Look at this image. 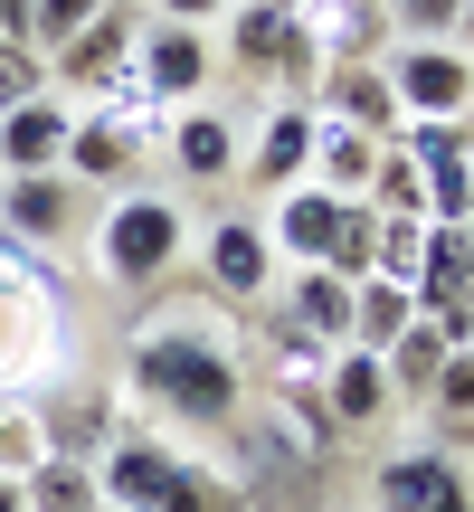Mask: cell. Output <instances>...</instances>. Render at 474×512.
Segmentation results:
<instances>
[{"mask_svg": "<svg viewBox=\"0 0 474 512\" xmlns=\"http://www.w3.org/2000/svg\"><path fill=\"white\" fill-rule=\"evenodd\" d=\"M370 247H380V219H370V200H351V209H342V238H332L323 266L342 275V285H361V275H370Z\"/></svg>", "mask_w": 474, "mask_h": 512, "instance_id": "30", "label": "cell"}, {"mask_svg": "<svg viewBox=\"0 0 474 512\" xmlns=\"http://www.w3.org/2000/svg\"><path fill=\"white\" fill-rule=\"evenodd\" d=\"M29 95H48V57H38V48H19V38H0V114H10V105H29Z\"/></svg>", "mask_w": 474, "mask_h": 512, "instance_id": "31", "label": "cell"}, {"mask_svg": "<svg viewBox=\"0 0 474 512\" xmlns=\"http://www.w3.org/2000/svg\"><path fill=\"white\" fill-rule=\"evenodd\" d=\"M29 19H38V57H48V48H67L86 19H105V0H29Z\"/></svg>", "mask_w": 474, "mask_h": 512, "instance_id": "33", "label": "cell"}, {"mask_svg": "<svg viewBox=\"0 0 474 512\" xmlns=\"http://www.w3.org/2000/svg\"><path fill=\"white\" fill-rule=\"evenodd\" d=\"M29 418H38V446H48V456H76V465H95L114 437H124V399H105V389H95V399L29 408Z\"/></svg>", "mask_w": 474, "mask_h": 512, "instance_id": "19", "label": "cell"}, {"mask_svg": "<svg viewBox=\"0 0 474 512\" xmlns=\"http://www.w3.org/2000/svg\"><path fill=\"white\" fill-rule=\"evenodd\" d=\"M285 332L342 351V342H351V285H342L332 266H294V275H285Z\"/></svg>", "mask_w": 474, "mask_h": 512, "instance_id": "20", "label": "cell"}, {"mask_svg": "<svg viewBox=\"0 0 474 512\" xmlns=\"http://www.w3.org/2000/svg\"><path fill=\"white\" fill-rule=\"evenodd\" d=\"M370 171H380V143L351 124H332V114H313V190H332V200H370Z\"/></svg>", "mask_w": 474, "mask_h": 512, "instance_id": "22", "label": "cell"}, {"mask_svg": "<svg viewBox=\"0 0 474 512\" xmlns=\"http://www.w3.org/2000/svg\"><path fill=\"white\" fill-rule=\"evenodd\" d=\"M133 76L152 86V105H190V95L219 86V48H209V29L143 19V29H133Z\"/></svg>", "mask_w": 474, "mask_h": 512, "instance_id": "7", "label": "cell"}, {"mask_svg": "<svg viewBox=\"0 0 474 512\" xmlns=\"http://www.w3.org/2000/svg\"><path fill=\"white\" fill-rule=\"evenodd\" d=\"M418 313H474V228H427V266H418Z\"/></svg>", "mask_w": 474, "mask_h": 512, "instance_id": "21", "label": "cell"}, {"mask_svg": "<svg viewBox=\"0 0 474 512\" xmlns=\"http://www.w3.org/2000/svg\"><path fill=\"white\" fill-rule=\"evenodd\" d=\"M275 427H285V446H304V456H332V408H323V389H275Z\"/></svg>", "mask_w": 474, "mask_h": 512, "instance_id": "29", "label": "cell"}, {"mask_svg": "<svg viewBox=\"0 0 474 512\" xmlns=\"http://www.w3.org/2000/svg\"><path fill=\"white\" fill-rule=\"evenodd\" d=\"M408 323H418V294L408 285H389V275H361L351 285V351H389Z\"/></svg>", "mask_w": 474, "mask_h": 512, "instance_id": "23", "label": "cell"}, {"mask_svg": "<svg viewBox=\"0 0 474 512\" xmlns=\"http://www.w3.org/2000/svg\"><path fill=\"white\" fill-rule=\"evenodd\" d=\"M143 152H162L143 124H124V114H105V105H76V133H67V181H86L95 200H114V190L143 171Z\"/></svg>", "mask_w": 474, "mask_h": 512, "instance_id": "10", "label": "cell"}, {"mask_svg": "<svg viewBox=\"0 0 474 512\" xmlns=\"http://www.w3.org/2000/svg\"><path fill=\"white\" fill-rule=\"evenodd\" d=\"M181 247H190V219L162 190H114V200L95 209V275H105L114 294H152L181 266Z\"/></svg>", "mask_w": 474, "mask_h": 512, "instance_id": "3", "label": "cell"}, {"mask_svg": "<svg viewBox=\"0 0 474 512\" xmlns=\"http://www.w3.org/2000/svg\"><path fill=\"white\" fill-rule=\"evenodd\" d=\"M219 10H228V0H162V19H181V29H209Z\"/></svg>", "mask_w": 474, "mask_h": 512, "instance_id": "34", "label": "cell"}, {"mask_svg": "<svg viewBox=\"0 0 474 512\" xmlns=\"http://www.w3.org/2000/svg\"><path fill=\"white\" fill-rule=\"evenodd\" d=\"M237 171H247V190H294L313 171V105H266V124H256V143L237 152Z\"/></svg>", "mask_w": 474, "mask_h": 512, "instance_id": "16", "label": "cell"}, {"mask_svg": "<svg viewBox=\"0 0 474 512\" xmlns=\"http://www.w3.org/2000/svg\"><path fill=\"white\" fill-rule=\"evenodd\" d=\"M323 408H332V427H342V437H351V427H380L389 418V408H399V399H389V370H380V351H332V361H323Z\"/></svg>", "mask_w": 474, "mask_h": 512, "instance_id": "18", "label": "cell"}, {"mask_svg": "<svg viewBox=\"0 0 474 512\" xmlns=\"http://www.w3.org/2000/svg\"><path fill=\"white\" fill-rule=\"evenodd\" d=\"M465 351H474V332H465Z\"/></svg>", "mask_w": 474, "mask_h": 512, "instance_id": "36", "label": "cell"}, {"mask_svg": "<svg viewBox=\"0 0 474 512\" xmlns=\"http://www.w3.org/2000/svg\"><path fill=\"white\" fill-rule=\"evenodd\" d=\"M370 503L380 512H474V465L456 446H399L370 475Z\"/></svg>", "mask_w": 474, "mask_h": 512, "instance_id": "6", "label": "cell"}, {"mask_svg": "<svg viewBox=\"0 0 474 512\" xmlns=\"http://www.w3.org/2000/svg\"><path fill=\"white\" fill-rule=\"evenodd\" d=\"M389 95H399L408 124H474V57L465 48H437V38H408V48L380 57Z\"/></svg>", "mask_w": 474, "mask_h": 512, "instance_id": "5", "label": "cell"}, {"mask_svg": "<svg viewBox=\"0 0 474 512\" xmlns=\"http://www.w3.org/2000/svg\"><path fill=\"white\" fill-rule=\"evenodd\" d=\"M228 67L256 76V86H275L285 105H313L323 57H313L304 29H294V0H228Z\"/></svg>", "mask_w": 474, "mask_h": 512, "instance_id": "4", "label": "cell"}, {"mask_svg": "<svg viewBox=\"0 0 474 512\" xmlns=\"http://www.w3.org/2000/svg\"><path fill=\"white\" fill-rule=\"evenodd\" d=\"M294 29L323 67H370L389 48V10L380 0H294Z\"/></svg>", "mask_w": 474, "mask_h": 512, "instance_id": "11", "label": "cell"}, {"mask_svg": "<svg viewBox=\"0 0 474 512\" xmlns=\"http://www.w3.org/2000/svg\"><path fill=\"white\" fill-rule=\"evenodd\" d=\"M133 29H143L133 10H105V19H86L67 48H48V95H67V105H95L114 76H133Z\"/></svg>", "mask_w": 474, "mask_h": 512, "instance_id": "8", "label": "cell"}, {"mask_svg": "<svg viewBox=\"0 0 474 512\" xmlns=\"http://www.w3.org/2000/svg\"><path fill=\"white\" fill-rule=\"evenodd\" d=\"M200 275H209L219 304H256V294H275V247H266V228H256V219H219V228L200 238Z\"/></svg>", "mask_w": 474, "mask_h": 512, "instance_id": "12", "label": "cell"}, {"mask_svg": "<svg viewBox=\"0 0 474 512\" xmlns=\"http://www.w3.org/2000/svg\"><path fill=\"white\" fill-rule=\"evenodd\" d=\"M67 361V285L29 238L0 228V399H29Z\"/></svg>", "mask_w": 474, "mask_h": 512, "instance_id": "2", "label": "cell"}, {"mask_svg": "<svg viewBox=\"0 0 474 512\" xmlns=\"http://www.w3.org/2000/svg\"><path fill=\"white\" fill-rule=\"evenodd\" d=\"M313 114L370 133V143H399V124H408L399 95H389V76H380V57H370V67H323L313 76Z\"/></svg>", "mask_w": 474, "mask_h": 512, "instance_id": "14", "label": "cell"}, {"mask_svg": "<svg viewBox=\"0 0 474 512\" xmlns=\"http://www.w3.org/2000/svg\"><path fill=\"white\" fill-rule=\"evenodd\" d=\"M162 152H171L181 181H228L237 152H247V133H237L228 105H181V114H171V133H162Z\"/></svg>", "mask_w": 474, "mask_h": 512, "instance_id": "17", "label": "cell"}, {"mask_svg": "<svg viewBox=\"0 0 474 512\" xmlns=\"http://www.w3.org/2000/svg\"><path fill=\"white\" fill-rule=\"evenodd\" d=\"M446 351H456V342H446V332H437V323L418 313V323H408L399 342L380 351V370H389V399H427V380L446 370Z\"/></svg>", "mask_w": 474, "mask_h": 512, "instance_id": "24", "label": "cell"}, {"mask_svg": "<svg viewBox=\"0 0 474 512\" xmlns=\"http://www.w3.org/2000/svg\"><path fill=\"white\" fill-rule=\"evenodd\" d=\"M19 503H29V512H95L105 494H95V465H76V456H38L29 475H19Z\"/></svg>", "mask_w": 474, "mask_h": 512, "instance_id": "25", "label": "cell"}, {"mask_svg": "<svg viewBox=\"0 0 474 512\" xmlns=\"http://www.w3.org/2000/svg\"><path fill=\"white\" fill-rule=\"evenodd\" d=\"M124 389L143 408H162V418L181 427H228L247 418V361H237V342L209 313H162V323H133L124 342Z\"/></svg>", "mask_w": 474, "mask_h": 512, "instance_id": "1", "label": "cell"}, {"mask_svg": "<svg viewBox=\"0 0 474 512\" xmlns=\"http://www.w3.org/2000/svg\"><path fill=\"white\" fill-rule=\"evenodd\" d=\"M446 48H465V57H474V0H465V19H456V38H446Z\"/></svg>", "mask_w": 474, "mask_h": 512, "instance_id": "35", "label": "cell"}, {"mask_svg": "<svg viewBox=\"0 0 474 512\" xmlns=\"http://www.w3.org/2000/svg\"><path fill=\"white\" fill-rule=\"evenodd\" d=\"M95 512H114V503H95Z\"/></svg>", "mask_w": 474, "mask_h": 512, "instance_id": "37", "label": "cell"}, {"mask_svg": "<svg viewBox=\"0 0 474 512\" xmlns=\"http://www.w3.org/2000/svg\"><path fill=\"white\" fill-rule=\"evenodd\" d=\"M67 133H76L67 95H29V105H10V114H0V181H19V171H67Z\"/></svg>", "mask_w": 474, "mask_h": 512, "instance_id": "15", "label": "cell"}, {"mask_svg": "<svg viewBox=\"0 0 474 512\" xmlns=\"http://www.w3.org/2000/svg\"><path fill=\"white\" fill-rule=\"evenodd\" d=\"M380 219V247H370V275H389V285L418 294V266H427V219L408 209V219H389V209H370Z\"/></svg>", "mask_w": 474, "mask_h": 512, "instance_id": "28", "label": "cell"}, {"mask_svg": "<svg viewBox=\"0 0 474 512\" xmlns=\"http://www.w3.org/2000/svg\"><path fill=\"white\" fill-rule=\"evenodd\" d=\"M389 10V29H408V38H456V19H465V0H380Z\"/></svg>", "mask_w": 474, "mask_h": 512, "instance_id": "32", "label": "cell"}, {"mask_svg": "<svg viewBox=\"0 0 474 512\" xmlns=\"http://www.w3.org/2000/svg\"><path fill=\"white\" fill-rule=\"evenodd\" d=\"M427 418H437V437H446V446H465V437H474V351H446V370L427 380Z\"/></svg>", "mask_w": 474, "mask_h": 512, "instance_id": "27", "label": "cell"}, {"mask_svg": "<svg viewBox=\"0 0 474 512\" xmlns=\"http://www.w3.org/2000/svg\"><path fill=\"white\" fill-rule=\"evenodd\" d=\"M152 512H247V484H228L219 465L181 456V465H171V484H162V503H152Z\"/></svg>", "mask_w": 474, "mask_h": 512, "instance_id": "26", "label": "cell"}, {"mask_svg": "<svg viewBox=\"0 0 474 512\" xmlns=\"http://www.w3.org/2000/svg\"><path fill=\"white\" fill-rule=\"evenodd\" d=\"M86 209H95V190L67 181V171H19V181H0V228H10V238H29L38 256L67 247L76 228H86Z\"/></svg>", "mask_w": 474, "mask_h": 512, "instance_id": "9", "label": "cell"}, {"mask_svg": "<svg viewBox=\"0 0 474 512\" xmlns=\"http://www.w3.org/2000/svg\"><path fill=\"white\" fill-rule=\"evenodd\" d=\"M342 209H351V200H332V190L294 181V190H275V219H256V228H266L275 266H323L332 238H342Z\"/></svg>", "mask_w": 474, "mask_h": 512, "instance_id": "13", "label": "cell"}]
</instances>
